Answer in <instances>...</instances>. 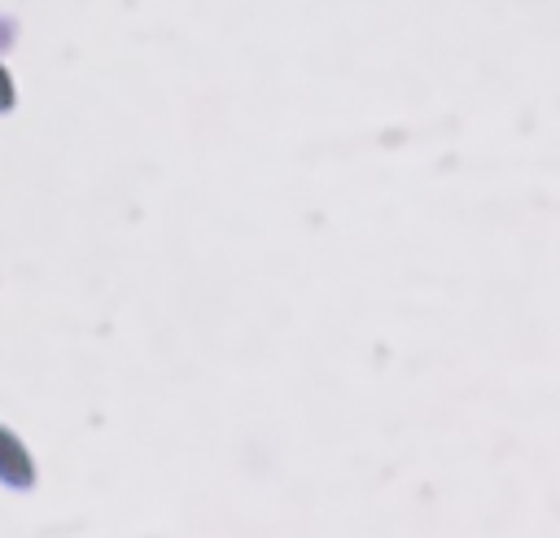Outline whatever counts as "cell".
Returning a JSON list of instances; mask_svg holds the SVG:
<instances>
[{"label": "cell", "instance_id": "obj_1", "mask_svg": "<svg viewBox=\"0 0 560 538\" xmlns=\"http://www.w3.org/2000/svg\"><path fill=\"white\" fill-rule=\"evenodd\" d=\"M0 481L13 486V490H31L35 486V464L22 446V437H13L4 424H0Z\"/></svg>", "mask_w": 560, "mask_h": 538}, {"label": "cell", "instance_id": "obj_2", "mask_svg": "<svg viewBox=\"0 0 560 538\" xmlns=\"http://www.w3.org/2000/svg\"><path fill=\"white\" fill-rule=\"evenodd\" d=\"M13 96H18V92H13V79H9V70L0 66V114L13 109Z\"/></svg>", "mask_w": 560, "mask_h": 538}]
</instances>
